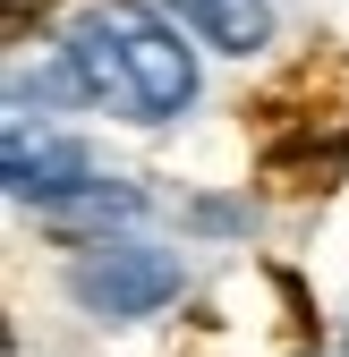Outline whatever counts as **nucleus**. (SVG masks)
<instances>
[{"label":"nucleus","instance_id":"nucleus-1","mask_svg":"<svg viewBox=\"0 0 349 357\" xmlns=\"http://www.w3.org/2000/svg\"><path fill=\"white\" fill-rule=\"evenodd\" d=\"M60 52L77 60L94 111H119L137 128H162L196 102V52L154 0H85L60 34Z\"/></svg>","mask_w":349,"mask_h":357},{"label":"nucleus","instance_id":"nucleus-2","mask_svg":"<svg viewBox=\"0 0 349 357\" xmlns=\"http://www.w3.org/2000/svg\"><path fill=\"white\" fill-rule=\"evenodd\" d=\"M179 289H188L179 255L137 247V238H94V247L68 264V298H77L94 324H145V315H162Z\"/></svg>","mask_w":349,"mask_h":357},{"label":"nucleus","instance_id":"nucleus-3","mask_svg":"<svg viewBox=\"0 0 349 357\" xmlns=\"http://www.w3.org/2000/svg\"><path fill=\"white\" fill-rule=\"evenodd\" d=\"M85 178H103V162L85 153L68 128H52V119H17L9 111V196L17 204H60V196H77Z\"/></svg>","mask_w":349,"mask_h":357},{"label":"nucleus","instance_id":"nucleus-4","mask_svg":"<svg viewBox=\"0 0 349 357\" xmlns=\"http://www.w3.org/2000/svg\"><path fill=\"white\" fill-rule=\"evenodd\" d=\"M170 9H179V26L196 43H213V52H230V60L273 43V0H170Z\"/></svg>","mask_w":349,"mask_h":357},{"label":"nucleus","instance_id":"nucleus-5","mask_svg":"<svg viewBox=\"0 0 349 357\" xmlns=\"http://www.w3.org/2000/svg\"><path fill=\"white\" fill-rule=\"evenodd\" d=\"M128 213H137V188H119V178H85L77 196L43 204V230H60V238H77V247H94V238L119 230Z\"/></svg>","mask_w":349,"mask_h":357}]
</instances>
